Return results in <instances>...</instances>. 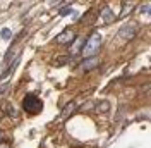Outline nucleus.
<instances>
[{
	"label": "nucleus",
	"mask_w": 151,
	"mask_h": 148,
	"mask_svg": "<svg viewBox=\"0 0 151 148\" xmlns=\"http://www.w3.org/2000/svg\"><path fill=\"white\" fill-rule=\"evenodd\" d=\"M98 64H100V60H98L96 57H89V59L83 60L81 69H83V71H91V69H94V67H98Z\"/></svg>",
	"instance_id": "nucleus-6"
},
{
	"label": "nucleus",
	"mask_w": 151,
	"mask_h": 148,
	"mask_svg": "<svg viewBox=\"0 0 151 148\" xmlns=\"http://www.w3.org/2000/svg\"><path fill=\"white\" fill-rule=\"evenodd\" d=\"M79 107V102H70V103H67L65 105V109L62 110V114H60V119L62 120H65V119H69L72 114L76 112V109Z\"/></svg>",
	"instance_id": "nucleus-5"
},
{
	"label": "nucleus",
	"mask_w": 151,
	"mask_h": 148,
	"mask_svg": "<svg viewBox=\"0 0 151 148\" xmlns=\"http://www.w3.org/2000/svg\"><path fill=\"white\" fill-rule=\"evenodd\" d=\"M83 46H84V38H77V40L74 41V45H72V48H70V54H72V55H76V54H77Z\"/></svg>",
	"instance_id": "nucleus-9"
},
{
	"label": "nucleus",
	"mask_w": 151,
	"mask_h": 148,
	"mask_svg": "<svg viewBox=\"0 0 151 148\" xmlns=\"http://www.w3.org/2000/svg\"><path fill=\"white\" fill-rule=\"evenodd\" d=\"M110 109V105H108V102H100V105L96 107V110L98 112H106Z\"/></svg>",
	"instance_id": "nucleus-12"
},
{
	"label": "nucleus",
	"mask_w": 151,
	"mask_h": 148,
	"mask_svg": "<svg viewBox=\"0 0 151 148\" xmlns=\"http://www.w3.org/2000/svg\"><path fill=\"white\" fill-rule=\"evenodd\" d=\"M119 35H120V38H122V40L129 41V40H132V38L137 35V26H136V24H125L124 28H120Z\"/></svg>",
	"instance_id": "nucleus-3"
},
{
	"label": "nucleus",
	"mask_w": 151,
	"mask_h": 148,
	"mask_svg": "<svg viewBox=\"0 0 151 148\" xmlns=\"http://www.w3.org/2000/svg\"><path fill=\"white\" fill-rule=\"evenodd\" d=\"M17 62H19V59H17V60H14V64H12V65L9 67V69L5 71V73L2 74V78H0V81H2V79H7V78H9L10 74H12L14 71H16V67H17Z\"/></svg>",
	"instance_id": "nucleus-10"
},
{
	"label": "nucleus",
	"mask_w": 151,
	"mask_h": 148,
	"mask_svg": "<svg viewBox=\"0 0 151 148\" xmlns=\"http://www.w3.org/2000/svg\"><path fill=\"white\" fill-rule=\"evenodd\" d=\"M131 10H132V4H127V5H125V7L122 9V14H120V16H125V14H129Z\"/></svg>",
	"instance_id": "nucleus-13"
},
{
	"label": "nucleus",
	"mask_w": 151,
	"mask_h": 148,
	"mask_svg": "<svg viewBox=\"0 0 151 148\" xmlns=\"http://www.w3.org/2000/svg\"><path fill=\"white\" fill-rule=\"evenodd\" d=\"M22 109L28 112L29 115H36L43 110V102L36 95H26L24 100H22Z\"/></svg>",
	"instance_id": "nucleus-1"
},
{
	"label": "nucleus",
	"mask_w": 151,
	"mask_h": 148,
	"mask_svg": "<svg viewBox=\"0 0 151 148\" xmlns=\"http://www.w3.org/2000/svg\"><path fill=\"white\" fill-rule=\"evenodd\" d=\"M69 12H70V9H62V10H60V14H62V16H65V14H69Z\"/></svg>",
	"instance_id": "nucleus-15"
},
{
	"label": "nucleus",
	"mask_w": 151,
	"mask_h": 148,
	"mask_svg": "<svg viewBox=\"0 0 151 148\" xmlns=\"http://www.w3.org/2000/svg\"><path fill=\"white\" fill-rule=\"evenodd\" d=\"M101 45V35L98 33V31H94L91 36L88 38V41H86V45L83 46V54L84 57H94V54L98 52V48Z\"/></svg>",
	"instance_id": "nucleus-2"
},
{
	"label": "nucleus",
	"mask_w": 151,
	"mask_h": 148,
	"mask_svg": "<svg viewBox=\"0 0 151 148\" xmlns=\"http://www.w3.org/2000/svg\"><path fill=\"white\" fill-rule=\"evenodd\" d=\"M2 110L5 112L9 117H12V119H16V117L19 115L17 110H16V107H14L10 102H4V103H2Z\"/></svg>",
	"instance_id": "nucleus-7"
},
{
	"label": "nucleus",
	"mask_w": 151,
	"mask_h": 148,
	"mask_svg": "<svg viewBox=\"0 0 151 148\" xmlns=\"http://www.w3.org/2000/svg\"><path fill=\"white\" fill-rule=\"evenodd\" d=\"M142 12H144V14L150 12V4H144V5H142Z\"/></svg>",
	"instance_id": "nucleus-14"
},
{
	"label": "nucleus",
	"mask_w": 151,
	"mask_h": 148,
	"mask_svg": "<svg viewBox=\"0 0 151 148\" xmlns=\"http://www.w3.org/2000/svg\"><path fill=\"white\" fill-rule=\"evenodd\" d=\"M74 31H70V29H65V31H62L58 36H57V43H60V45H64V43H70V41H74Z\"/></svg>",
	"instance_id": "nucleus-4"
},
{
	"label": "nucleus",
	"mask_w": 151,
	"mask_h": 148,
	"mask_svg": "<svg viewBox=\"0 0 151 148\" xmlns=\"http://www.w3.org/2000/svg\"><path fill=\"white\" fill-rule=\"evenodd\" d=\"M113 19H115V16H113L112 9L110 7H103V10H101V21L108 24V22H112Z\"/></svg>",
	"instance_id": "nucleus-8"
},
{
	"label": "nucleus",
	"mask_w": 151,
	"mask_h": 148,
	"mask_svg": "<svg viewBox=\"0 0 151 148\" xmlns=\"http://www.w3.org/2000/svg\"><path fill=\"white\" fill-rule=\"evenodd\" d=\"M10 36H12V33H10V29L4 28L2 31H0V38H2V40H10Z\"/></svg>",
	"instance_id": "nucleus-11"
}]
</instances>
